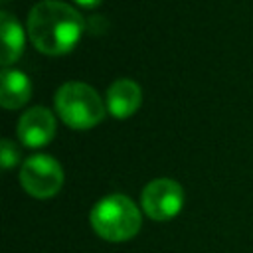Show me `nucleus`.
<instances>
[{"label":"nucleus","instance_id":"nucleus-1","mask_svg":"<svg viewBox=\"0 0 253 253\" xmlns=\"http://www.w3.org/2000/svg\"><path fill=\"white\" fill-rule=\"evenodd\" d=\"M26 30L38 51L63 55L81 40L85 22L73 6L61 0H42L32 6Z\"/></svg>","mask_w":253,"mask_h":253},{"label":"nucleus","instance_id":"nucleus-2","mask_svg":"<svg viewBox=\"0 0 253 253\" xmlns=\"http://www.w3.org/2000/svg\"><path fill=\"white\" fill-rule=\"evenodd\" d=\"M89 223L101 239L111 243H123L132 239L140 231L142 213L128 196L109 194L91 208Z\"/></svg>","mask_w":253,"mask_h":253},{"label":"nucleus","instance_id":"nucleus-3","mask_svg":"<svg viewBox=\"0 0 253 253\" xmlns=\"http://www.w3.org/2000/svg\"><path fill=\"white\" fill-rule=\"evenodd\" d=\"M55 111L59 119L75 130H87L99 125L105 117L107 105L99 93L81 81H67L55 91Z\"/></svg>","mask_w":253,"mask_h":253},{"label":"nucleus","instance_id":"nucleus-4","mask_svg":"<svg viewBox=\"0 0 253 253\" xmlns=\"http://www.w3.org/2000/svg\"><path fill=\"white\" fill-rule=\"evenodd\" d=\"M63 168L49 154H34L20 168V184L36 200L53 198L63 186Z\"/></svg>","mask_w":253,"mask_h":253},{"label":"nucleus","instance_id":"nucleus-5","mask_svg":"<svg viewBox=\"0 0 253 253\" xmlns=\"http://www.w3.org/2000/svg\"><path fill=\"white\" fill-rule=\"evenodd\" d=\"M140 208L154 221H168L184 208V190L172 178H154L140 192Z\"/></svg>","mask_w":253,"mask_h":253},{"label":"nucleus","instance_id":"nucleus-6","mask_svg":"<svg viewBox=\"0 0 253 253\" xmlns=\"http://www.w3.org/2000/svg\"><path fill=\"white\" fill-rule=\"evenodd\" d=\"M55 136V119L45 107L28 109L18 121V138L28 148H40Z\"/></svg>","mask_w":253,"mask_h":253},{"label":"nucleus","instance_id":"nucleus-7","mask_svg":"<svg viewBox=\"0 0 253 253\" xmlns=\"http://www.w3.org/2000/svg\"><path fill=\"white\" fill-rule=\"evenodd\" d=\"M140 103H142V89L132 79L121 77L113 81L107 89L105 105H107V111L117 119H126L134 115Z\"/></svg>","mask_w":253,"mask_h":253},{"label":"nucleus","instance_id":"nucleus-8","mask_svg":"<svg viewBox=\"0 0 253 253\" xmlns=\"http://www.w3.org/2000/svg\"><path fill=\"white\" fill-rule=\"evenodd\" d=\"M32 83L26 73L4 67L0 73V105L4 109H18L30 101Z\"/></svg>","mask_w":253,"mask_h":253},{"label":"nucleus","instance_id":"nucleus-9","mask_svg":"<svg viewBox=\"0 0 253 253\" xmlns=\"http://www.w3.org/2000/svg\"><path fill=\"white\" fill-rule=\"evenodd\" d=\"M0 28H2V65L10 67L24 51V30L20 22L6 10L0 14Z\"/></svg>","mask_w":253,"mask_h":253},{"label":"nucleus","instance_id":"nucleus-10","mask_svg":"<svg viewBox=\"0 0 253 253\" xmlns=\"http://www.w3.org/2000/svg\"><path fill=\"white\" fill-rule=\"evenodd\" d=\"M2 158V168L4 170H10V168H14L16 164H18V160H20V150L16 148V144L10 140V138H2V154H0Z\"/></svg>","mask_w":253,"mask_h":253},{"label":"nucleus","instance_id":"nucleus-11","mask_svg":"<svg viewBox=\"0 0 253 253\" xmlns=\"http://www.w3.org/2000/svg\"><path fill=\"white\" fill-rule=\"evenodd\" d=\"M79 6H83V8H95V6H99L103 0H75Z\"/></svg>","mask_w":253,"mask_h":253}]
</instances>
